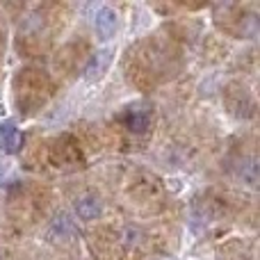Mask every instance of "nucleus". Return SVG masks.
<instances>
[{
    "label": "nucleus",
    "mask_w": 260,
    "mask_h": 260,
    "mask_svg": "<svg viewBox=\"0 0 260 260\" xmlns=\"http://www.w3.org/2000/svg\"><path fill=\"white\" fill-rule=\"evenodd\" d=\"M151 119H153V110L144 103L128 105V108L121 112V123L126 126V130L137 133V135L146 133L148 126H151Z\"/></svg>",
    "instance_id": "nucleus-1"
},
{
    "label": "nucleus",
    "mask_w": 260,
    "mask_h": 260,
    "mask_svg": "<svg viewBox=\"0 0 260 260\" xmlns=\"http://www.w3.org/2000/svg\"><path fill=\"white\" fill-rule=\"evenodd\" d=\"M119 27V14L112 7H99L94 14V32L99 39L108 41L117 35Z\"/></svg>",
    "instance_id": "nucleus-2"
},
{
    "label": "nucleus",
    "mask_w": 260,
    "mask_h": 260,
    "mask_svg": "<svg viewBox=\"0 0 260 260\" xmlns=\"http://www.w3.org/2000/svg\"><path fill=\"white\" fill-rule=\"evenodd\" d=\"M73 210H76V217L80 221H96L103 215V201L96 194H82L76 199Z\"/></svg>",
    "instance_id": "nucleus-3"
},
{
    "label": "nucleus",
    "mask_w": 260,
    "mask_h": 260,
    "mask_svg": "<svg viewBox=\"0 0 260 260\" xmlns=\"http://www.w3.org/2000/svg\"><path fill=\"white\" fill-rule=\"evenodd\" d=\"M21 146H23V135L16 128V123L14 121L0 123V151L5 155H14V153L21 151Z\"/></svg>",
    "instance_id": "nucleus-4"
},
{
    "label": "nucleus",
    "mask_w": 260,
    "mask_h": 260,
    "mask_svg": "<svg viewBox=\"0 0 260 260\" xmlns=\"http://www.w3.org/2000/svg\"><path fill=\"white\" fill-rule=\"evenodd\" d=\"M112 55H114L112 48H101V50H96V53L89 57L87 67H85V78H87V80H89V82L99 80V78L105 73V69L110 67V62H112Z\"/></svg>",
    "instance_id": "nucleus-5"
},
{
    "label": "nucleus",
    "mask_w": 260,
    "mask_h": 260,
    "mask_svg": "<svg viewBox=\"0 0 260 260\" xmlns=\"http://www.w3.org/2000/svg\"><path fill=\"white\" fill-rule=\"evenodd\" d=\"M76 221L67 215V212H59L55 215V219L50 221V229H48V235L50 238H57V240H71L76 235Z\"/></svg>",
    "instance_id": "nucleus-6"
},
{
    "label": "nucleus",
    "mask_w": 260,
    "mask_h": 260,
    "mask_svg": "<svg viewBox=\"0 0 260 260\" xmlns=\"http://www.w3.org/2000/svg\"><path fill=\"white\" fill-rule=\"evenodd\" d=\"M240 178H242V183H247L249 187H253V185L258 183V165L253 157L242 162V167H240Z\"/></svg>",
    "instance_id": "nucleus-7"
},
{
    "label": "nucleus",
    "mask_w": 260,
    "mask_h": 260,
    "mask_svg": "<svg viewBox=\"0 0 260 260\" xmlns=\"http://www.w3.org/2000/svg\"><path fill=\"white\" fill-rule=\"evenodd\" d=\"M123 242H126L128 247H133V244H139V231L133 229V226H128V229L123 231Z\"/></svg>",
    "instance_id": "nucleus-8"
},
{
    "label": "nucleus",
    "mask_w": 260,
    "mask_h": 260,
    "mask_svg": "<svg viewBox=\"0 0 260 260\" xmlns=\"http://www.w3.org/2000/svg\"><path fill=\"white\" fill-rule=\"evenodd\" d=\"M7 171H9V167L5 165V162H0V180L5 178V174H7Z\"/></svg>",
    "instance_id": "nucleus-9"
}]
</instances>
